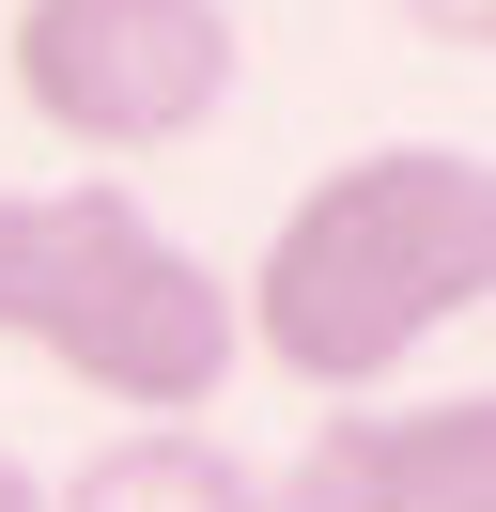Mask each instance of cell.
<instances>
[{
    "label": "cell",
    "mask_w": 496,
    "mask_h": 512,
    "mask_svg": "<svg viewBox=\"0 0 496 512\" xmlns=\"http://www.w3.org/2000/svg\"><path fill=\"white\" fill-rule=\"evenodd\" d=\"M481 295H496V171L465 140H372L279 202L264 264L233 280V357H264L310 404H357Z\"/></svg>",
    "instance_id": "1"
},
{
    "label": "cell",
    "mask_w": 496,
    "mask_h": 512,
    "mask_svg": "<svg viewBox=\"0 0 496 512\" xmlns=\"http://www.w3.org/2000/svg\"><path fill=\"white\" fill-rule=\"evenodd\" d=\"M0 342L124 419H202L233 388V280L171 249L109 171L0 187Z\"/></svg>",
    "instance_id": "2"
},
{
    "label": "cell",
    "mask_w": 496,
    "mask_h": 512,
    "mask_svg": "<svg viewBox=\"0 0 496 512\" xmlns=\"http://www.w3.org/2000/svg\"><path fill=\"white\" fill-rule=\"evenodd\" d=\"M0 78L62 156H171L233 109V16L217 0H16Z\"/></svg>",
    "instance_id": "3"
},
{
    "label": "cell",
    "mask_w": 496,
    "mask_h": 512,
    "mask_svg": "<svg viewBox=\"0 0 496 512\" xmlns=\"http://www.w3.org/2000/svg\"><path fill=\"white\" fill-rule=\"evenodd\" d=\"M264 512H496V404H341L264 481Z\"/></svg>",
    "instance_id": "4"
},
{
    "label": "cell",
    "mask_w": 496,
    "mask_h": 512,
    "mask_svg": "<svg viewBox=\"0 0 496 512\" xmlns=\"http://www.w3.org/2000/svg\"><path fill=\"white\" fill-rule=\"evenodd\" d=\"M47 512H264V466L217 450L202 419H140V435L78 450V481H47Z\"/></svg>",
    "instance_id": "5"
},
{
    "label": "cell",
    "mask_w": 496,
    "mask_h": 512,
    "mask_svg": "<svg viewBox=\"0 0 496 512\" xmlns=\"http://www.w3.org/2000/svg\"><path fill=\"white\" fill-rule=\"evenodd\" d=\"M403 16H419L434 47H496V0H403Z\"/></svg>",
    "instance_id": "6"
},
{
    "label": "cell",
    "mask_w": 496,
    "mask_h": 512,
    "mask_svg": "<svg viewBox=\"0 0 496 512\" xmlns=\"http://www.w3.org/2000/svg\"><path fill=\"white\" fill-rule=\"evenodd\" d=\"M0 512H47V481H31V466H16V450H0Z\"/></svg>",
    "instance_id": "7"
}]
</instances>
